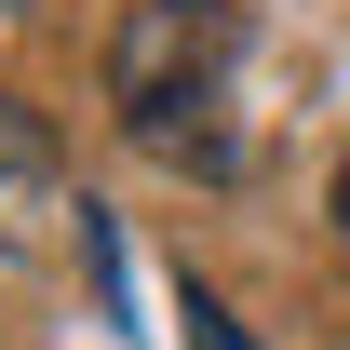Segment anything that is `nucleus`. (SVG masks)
Segmentation results:
<instances>
[{
	"instance_id": "obj_3",
	"label": "nucleus",
	"mask_w": 350,
	"mask_h": 350,
	"mask_svg": "<svg viewBox=\"0 0 350 350\" xmlns=\"http://www.w3.org/2000/svg\"><path fill=\"white\" fill-rule=\"evenodd\" d=\"M175 323H189V350H243V323L216 310V283H189V297H175Z\"/></svg>"
},
{
	"instance_id": "obj_4",
	"label": "nucleus",
	"mask_w": 350,
	"mask_h": 350,
	"mask_svg": "<svg viewBox=\"0 0 350 350\" xmlns=\"http://www.w3.org/2000/svg\"><path fill=\"white\" fill-rule=\"evenodd\" d=\"M337 229H350V162H337Z\"/></svg>"
},
{
	"instance_id": "obj_2",
	"label": "nucleus",
	"mask_w": 350,
	"mask_h": 350,
	"mask_svg": "<svg viewBox=\"0 0 350 350\" xmlns=\"http://www.w3.org/2000/svg\"><path fill=\"white\" fill-rule=\"evenodd\" d=\"M54 162H68V148H54V122L27 108V94H0V202H41Z\"/></svg>"
},
{
	"instance_id": "obj_1",
	"label": "nucleus",
	"mask_w": 350,
	"mask_h": 350,
	"mask_svg": "<svg viewBox=\"0 0 350 350\" xmlns=\"http://www.w3.org/2000/svg\"><path fill=\"white\" fill-rule=\"evenodd\" d=\"M229 94H243V0H122V27H108V122L148 162L229 175L243 162Z\"/></svg>"
}]
</instances>
